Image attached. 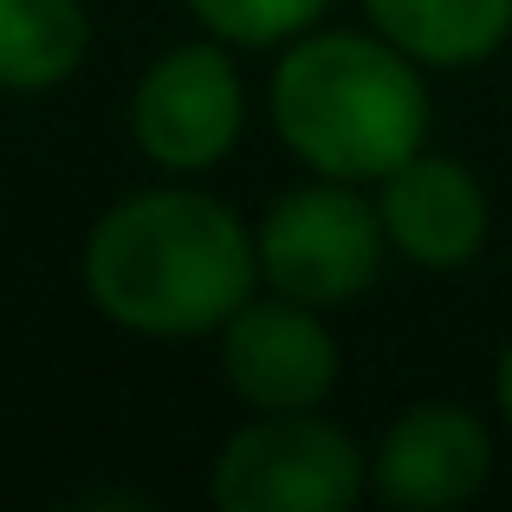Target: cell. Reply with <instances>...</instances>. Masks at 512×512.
Returning <instances> with one entry per match:
<instances>
[{"instance_id": "cell-1", "label": "cell", "mask_w": 512, "mask_h": 512, "mask_svg": "<svg viewBox=\"0 0 512 512\" xmlns=\"http://www.w3.org/2000/svg\"><path fill=\"white\" fill-rule=\"evenodd\" d=\"M253 273L260 247L247 227L188 188L117 201L85 247V286L104 318L150 338H195L227 325L253 299Z\"/></svg>"}, {"instance_id": "cell-2", "label": "cell", "mask_w": 512, "mask_h": 512, "mask_svg": "<svg viewBox=\"0 0 512 512\" xmlns=\"http://www.w3.org/2000/svg\"><path fill=\"white\" fill-rule=\"evenodd\" d=\"M273 117L292 156L338 182H370L422 150L428 91L409 72L402 46L325 33L286 52L273 78Z\"/></svg>"}, {"instance_id": "cell-3", "label": "cell", "mask_w": 512, "mask_h": 512, "mask_svg": "<svg viewBox=\"0 0 512 512\" xmlns=\"http://www.w3.org/2000/svg\"><path fill=\"white\" fill-rule=\"evenodd\" d=\"M357 487V448L305 409L247 422L214 461V500L227 512H344Z\"/></svg>"}, {"instance_id": "cell-4", "label": "cell", "mask_w": 512, "mask_h": 512, "mask_svg": "<svg viewBox=\"0 0 512 512\" xmlns=\"http://www.w3.org/2000/svg\"><path fill=\"white\" fill-rule=\"evenodd\" d=\"M383 260V214L344 182L299 188L260 227V273L279 299L299 305H344L376 279Z\"/></svg>"}, {"instance_id": "cell-5", "label": "cell", "mask_w": 512, "mask_h": 512, "mask_svg": "<svg viewBox=\"0 0 512 512\" xmlns=\"http://www.w3.org/2000/svg\"><path fill=\"white\" fill-rule=\"evenodd\" d=\"M137 143L169 169H208L240 137V78L221 46H175L137 85Z\"/></svg>"}, {"instance_id": "cell-6", "label": "cell", "mask_w": 512, "mask_h": 512, "mask_svg": "<svg viewBox=\"0 0 512 512\" xmlns=\"http://www.w3.org/2000/svg\"><path fill=\"white\" fill-rule=\"evenodd\" d=\"M221 363H227V383L266 415L318 409L325 389L338 383V344H331V331L299 299H286V305H253L247 299L227 318Z\"/></svg>"}, {"instance_id": "cell-7", "label": "cell", "mask_w": 512, "mask_h": 512, "mask_svg": "<svg viewBox=\"0 0 512 512\" xmlns=\"http://www.w3.org/2000/svg\"><path fill=\"white\" fill-rule=\"evenodd\" d=\"M493 461L487 428L454 402H422L389 428L383 454H376V493L389 506H415V512H441L480 493Z\"/></svg>"}, {"instance_id": "cell-8", "label": "cell", "mask_w": 512, "mask_h": 512, "mask_svg": "<svg viewBox=\"0 0 512 512\" xmlns=\"http://www.w3.org/2000/svg\"><path fill=\"white\" fill-rule=\"evenodd\" d=\"M376 214H383V234L415 266H467L487 234L480 182L448 156H409L402 169H389Z\"/></svg>"}, {"instance_id": "cell-9", "label": "cell", "mask_w": 512, "mask_h": 512, "mask_svg": "<svg viewBox=\"0 0 512 512\" xmlns=\"http://www.w3.org/2000/svg\"><path fill=\"white\" fill-rule=\"evenodd\" d=\"M376 33L422 65H474L512 33V0H363Z\"/></svg>"}, {"instance_id": "cell-10", "label": "cell", "mask_w": 512, "mask_h": 512, "mask_svg": "<svg viewBox=\"0 0 512 512\" xmlns=\"http://www.w3.org/2000/svg\"><path fill=\"white\" fill-rule=\"evenodd\" d=\"M91 20L78 0H0V85L46 91L85 59Z\"/></svg>"}, {"instance_id": "cell-11", "label": "cell", "mask_w": 512, "mask_h": 512, "mask_svg": "<svg viewBox=\"0 0 512 512\" xmlns=\"http://www.w3.org/2000/svg\"><path fill=\"white\" fill-rule=\"evenodd\" d=\"M188 7L208 20V33L240 39V46H273L292 39L325 13V0H188Z\"/></svg>"}, {"instance_id": "cell-12", "label": "cell", "mask_w": 512, "mask_h": 512, "mask_svg": "<svg viewBox=\"0 0 512 512\" xmlns=\"http://www.w3.org/2000/svg\"><path fill=\"white\" fill-rule=\"evenodd\" d=\"M500 409H506V422H512V344H506V357H500Z\"/></svg>"}]
</instances>
